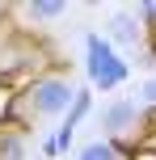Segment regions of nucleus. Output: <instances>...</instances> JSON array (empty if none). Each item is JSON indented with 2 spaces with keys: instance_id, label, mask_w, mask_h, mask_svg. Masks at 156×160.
<instances>
[{
  "instance_id": "nucleus-1",
  "label": "nucleus",
  "mask_w": 156,
  "mask_h": 160,
  "mask_svg": "<svg viewBox=\"0 0 156 160\" xmlns=\"http://www.w3.org/2000/svg\"><path fill=\"white\" fill-rule=\"evenodd\" d=\"M76 93L72 80L59 72H38L34 80H25L21 93H17V118H59V114L72 110Z\"/></svg>"
},
{
  "instance_id": "nucleus-2",
  "label": "nucleus",
  "mask_w": 156,
  "mask_h": 160,
  "mask_svg": "<svg viewBox=\"0 0 156 160\" xmlns=\"http://www.w3.org/2000/svg\"><path fill=\"white\" fill-rule=\"evenodd\" d=\"M84 51H89V59H84V72H89V84H93V88H101V93H114L118 84H127L131 68H127V59L114 51V42H110V38L89 34V38H84Z\"/></svg>"
},
{
  "instance_id": "nucleus-3",
  "label": "nucleus",
  "mask_w": 156,
  "mask_h": 160,
  "mask_svg": "<svg viewBox=\"0 0 156 160\" xmlns=\"http://www.w3.org/2000/svg\"><path fill=\"white\" fill-rule=\"evenodd\" d=\"M135 122H139V105L135 101H114L106 110V118H101V127H106V135H123V131H131Z\"/></svg>"
},
{
  "instance_id": "nucleus-4",
  "label": "nucleus",
  "mask_w": 156,
  "mask_h": 160,
  "mask_svg": "<svg viewBox=\"0 0 156 160\" xmlns=\"http://www.w3.org/2000/svg\"><path fill=\"white\" fill-rule=\"evenodd\" d=\"M139 38H143V25L135 21V13H114V17H110V42H118V47H135Z\"/></svg>"
},
{
  "instance_id": "nucleus-5",
  "label": "nucleus",
  "mask_w": 156,
  "mask_h": 160,
  "mask_svg": "<svg viewBox=\"0 0 156 160\" xmlns=\"http://www.w3.org/2000/svg\"><path fill=\"white\" fill-rule=\"evenodd\" d=\"M76 160H127V152L114 143V139H93V143L80 148V156Z\"/></svg>"
},
{
  "instance_id": "nucleus-6",
  "label": "nucleus",
  "mask_w": 156,
  "mask_h": 160,
  "mask_svg": "<svg viewBox=\"0 0 156 160\" xmlns=\"http://www.w3.org/2000/svg\"><path fill=\"white\" fill-rule=\"evenodd\" d=\"M0 160H25V135L17 127H0Z\"/></svg>"
},
{
  "instance_id": "nucleus-7",
  "label": "nucleus",
  "mask_w": 156,
  "mask_h": 160,
  "mask_svg": "<svg viewBox=\"0 0 156 160\" xmlns=\"http://www.w3.org/2000/svg\"><path fill=\"white\" fill-rule=\"evenodd\" d=\"M89 110H93V93H89V88H80V93H76V101H72V110L63 114V122H59V127L76 135V127L84 122V114H89Z\"/></svg>"
},
{
  "instance_id": "nucleus-8",
  "label": "nucleus",
  "mask_w": 156,
  "mask_h": 160,
  "mask_svg": "<svg viewBox=\"0 0 156 160\" xmlns=\"http://www.w3.org/2000/svg\"><path fill=\"white\" fill-rule=\"evenodd\" d=\"M25 13H30L34 21H55V17L68 13V4L63 0H34V4H25Z\"/></svg>"
},
{
  "instance_id": "nucleus-9",
  "label": "nucleus",
  "mask_w": 156,
  "mask_h": 160,
  "mask_svg": "<svg viewBox=\"0 0 156 160\" xmlns=\"http://www.w3.org/2000/svg\"><path fill=\"white\" fill-rule=\"evenodd\" d=\"M139 97H143V101H148V105H156V76L148 80V84H143L139 88Z\"/></svg>"
},
{
  "instance_id": "nucleus-10",
  "label": "nucleus",
  "mask_w": 156,
  "mask_h": 160,
  "mask_svg": "<svg viewBox=\"0 0 156 160\" xmlns=\"http://www.w3.org/2000/svg\"><path fill=\"white\" fill-rule=\"evenodd\" d=\"M139 17H143L148 25H156V0H152V4H143V8H139Z\"/></svg>"
},
{
  "instance_id": "nucleus-11",
  "label": "nucleus",
  "mask_w": 156,
  "mask_h": 160,
  "mask_svg": "<svg viewBox=\"0 0 156 160\" xmlns=\"http://www.w3.org/2000/svg\"><path fill=\"white\" fill-rule=\"evenodd\" d=\"M42 156H59V148H55V135H47V139H42Z\"/></svg>"
}]
</instances>
